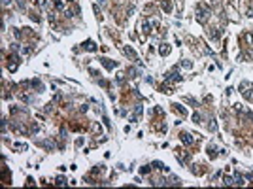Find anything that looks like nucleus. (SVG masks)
<instances>
[{
    "label": "nucleus",
    "instance_id": "f257e3e1",
    "mask_svg": "<svg viewBox=\"0 0 253 189\" xmlns=\"http://www.w3.org/2000/svg\"><path fill=\"white\" fill-rule=\"evenodd\" d=\"M100 63L104 64V68H108V70H113V68L117 66V63H113V61H110V59H102Z\"/></svg>",
    "mask_w": 253,
    "mask_h": 189
},
{
    "label": "nucleus",
    "instance_id": "f03ea898",
    "mask_svg": "<svg viewBox=\"0 0 253 189\" xmlns=\"http://www.w3.org/2000/svg\"><path fill=\"white\" fill-rule=\"evenodd\" d=\"M181 142H183L185 146H191V144H193V138H191V134L183 133V134H181Z\"/></svg>",
    "mask_w": 253,
    "mask_h": 189
},
{
    "label": "nucleus",
    "instance_id": "7ed1b4c3",
    "mask_svg": "<svg viewBox=\"0 0 253 189\" xmlns=\"http://www.w3.org/2000/svg\"><path fill=\"white\" fill-rule=\"evenodd\" d=\"M83 47H85V49H89V51H96L95 42H85V44H83Z\"/></svg>",
    "mask_w": 253,
    "mask_h": 189
},
{
    "label": "nucleus",
    "instance_id": "20e7f679",
    "mask_svg": "<svg viewBox=\"0 0 253 189\" xmlns=\"http://www.w3.org/2000/svg\"><path fill=\"white\" fill-rule=\"evenodd\" d=\"M125 53H127V55L130 57V59H134V61H138V55H136V53H134V51H132L130 47H125Z\"/></svg>",
    "mask_w": 253,
    "mask_h": 189
},
{
    "label": "nucleus",
    "instance_id": "39448f33",
    "mask_svg": "<svg viewBox=\"0 0 253 189\" xmlns=\"http://www.w3.org/2000/svg\"><path fill=\"white\" fill-rule=\"evenodd\" d=\"M159 51H161V55H168V53H170V47H166V45L163 47V45H161V47H159Z\"/></svg>",
    "mask_w": 253,
    "mask_h": 189
},
{
    "label": "nucleus",
    "instance_id": "423d86ee",
    "mask_svg": "<svg viewBox=\"0 0 253 189\" xmlns=\"http://www.w3.org/2000/svg\"><path fill=\"white\" fill-rule=\"evenodd\" d=\"M193 121L195 123H202V117H200L198 113H193Z\"/></svg>",
    "mask_w": 253,
    "mask_h": 189
},
{
    "label": "nucleus",
    "instance_id": "0eeeda50",
    "mask_svg": "<svg viewBox=\"0 0 253 189\" xmlns=\"http://www.w3.org/2000/svg\"><path fill=\"white\" fill-rule=\"evenodd\" d=\"M57 183H59V185H66V180L62 178V176H59V178H57Z\"/></svg>",
    "mask_w": 253,
    "mask_h": 189
},
{
    "label": "nucleus",
    "instance_id": "6e6552de",
    "mask_svg": "<svg viewBox=\"0 0 253 189\" xmlns=\"http://www.w3.org/2000/svg\"><path fill=\"white\" fill-rule=\"evenodd\" d=\"M140 172H142V174H147V172H149V167H142V168H140Z\"/></svg>",
    "mask_w": 253,
    "mask_h": 189
},
{
    "label": "nucleus",
    "instance_id": "1a4fd4ad",
    "mask_svg": "<svg viewBox=\"0 0 253 189\" xmlns=\"http://www.w3.org/2000/svg\"><path fill=\"white\" fill-rule=\"evenodd\" d=\"M181 64H183V66H185V68H191V63H189V61H183Z\"/></svg>",
    "mask_w": 253,
    "mask_h": 189
}]
</instances>
